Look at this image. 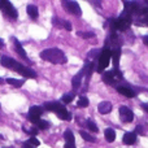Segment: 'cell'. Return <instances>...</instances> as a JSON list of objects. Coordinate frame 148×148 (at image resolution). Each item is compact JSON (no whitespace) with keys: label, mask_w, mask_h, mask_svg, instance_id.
I'll use <instances>...</instances> for the list:
<instances>
[{"label":"cell","mask_w":148,"mask_h":148,"mask_svg":"<svg viewBox=\"0 0 148 148\" xmlns=\"http://www.w3.org/2000/svg\"><path fill=\"white\" fill-rule=\"evenodd\" d=\"M61 101H62V103H65V104H69V103H72V101H73V95H70V94H65V95H62Z\"/></svg>","instance_id":"cell-31"},{"label":"cell","mask_w":148,"mask_h":148,"mask_svg":"<svg viewBox=\"0 0 148 148\" xmlns=\"http://www.w3.org/2000/svg\"><path fill=\"white\" fill-rule=\"evenodd\" d=\"M103 82L107 84H110V86H118V83L120 82L123 81L122 78V73L120 72V69L118 70H110V72H105L103 74Z\"/></svg>","instance_id":"cell-3"},{"label":"cell","mask_w":148,"mask_h":148,"mask_svg":"<svg viewBox=\"0 0 148 148\" xmlns=\"http://www.w3.org/2000/svg\"><path fill=\"white\" fill-rule=\"evenodd\" d=\"M4 46V40H3V39H0V47H3Z\"/></svg>","instance_id":"cell-40"},{"label":"cell","mask_w":148,"mask_h":148,"mask_svg":"<svg viewBox=\"0 0 148 148\" xmlns=\"http://www.w3.org/2000/svg\"><path fill=\"white\" fill-rule=\"evenodd\" d=\"M16 62L17 61H14L13 59H10V57H8V56H1L0 57V64H1L3 66H5V68H9V69H13V68H14Z\"/></svg>","instance_id":"cell-18"},{"label":"cell","mask_w":148,"mask_h":148,"mask_svg":"<svg viewBox=\"0 0 148 148\" xmlns=\"http://www.w3.org/2000/svg\"><path fill=\"white\" fill-rule=\"evenodd\" d=\"M65 148H75V146H74V144H69V143H66V144H65Z\"/></svg>","instance_id":"cell-38"},{"label":"cell","mask_w":148,"mask_h":148,"mask_svg":"<svg viewBox=\"0 0 148 148\" xmlns=\"http://www.w3.org/2000/svg\"><path fill=\"white\" fill-rule=\"evenodd\" d=\"M110 59H112V51H110V48H108V47H104L103 51H101V53H100V56H99V66H97V72L99 73L104 72V69L108 68V65H109Z\"/></svg>","instance_id":"cell-4"},{"label":"cell","mask_w":148,"mask_h":148,"mask_svg":"<svg viewBox=\"0 0 148 148\" xmlns=\"http://www.w3.org/2000/svg\"><path fill=\"white\" fill-rule=\"evenodd\" d=\"M42 113H43V108L42 107H31L30 109H29V113H27L29 121L36 123L39 120H40Z\"/></svg>","instance_id":"cell-8"},{"label":"cell","mask_w":148,"mask_h":148,"mask_svg":"<svg viewBox=\"0 0 148 148\" xmlns=\"http://www.w3.org/2000/svg\"><path fill=\"white\" fill-rule=\"evenodd\" d=\"M12 42H13V44H14V47H16V51H17V53L20 55V56L22 57V59L29 60V57H27V55H26V51H25V49H23L22 44H21L20 42H18L16 38H12Z\"/></svg>","instance_id":"cell-16"},{"label":"cell","mask_w":148,"mask_h":148,"mask_svg":"<svg viewBox=\"0 0 148 148\" xmlns=\"http://www.w3.org/2000/svg\"><path fill=\"white\" fill-rule=\"evenodd\" d=\"M83 70H84V75H86L87 78H90L92 72L95 70V64L92 61H87L86 64H84V66H83Z\"/></svg>","instance_id":"cell-19"},{"label":"cell","mask_w":148,"mask_h":148,"mask_svg":"<svg viewBox=\"0 0 148 148\" xmlns=\"http://www.w3.org/2000/svg\"><path fill=\"white\" fill-rule=\"evenodd\" d=\"M122 142L126 146H133L136 142V134L135 133H126L122 138Z\"/></svg>","instance_id":"cell-17"},{"label":"cell","mask_w":148,"mask_h":148,"mask_svg":"<svg viewBox=\"0 0 148 148\" xmlns=\"http://www.w3.org/2000/svg\"><path fill=\"white\" fill-rule=\"evenodd\" d=\"M138 17L139 18H138V21H136L138 25H148V8L140 16H138Z\"/></svg>","instance_id":"cell-24"},{"label":"cell","mask_w":148,"mask_h":148,"mask_svg":"<svg viewBox=\"0 0 148 148\" xmlns=\"http://www.w3.org/2000/svg\"><path fill=\"white\" fill-rule=\"evenodd\" d=\"M57 117L60 118V120H64V121H69L72 120V114H70V112H68L65 108H62L61 110H59V112L56 113Z\"/></svg>","instance_id":"cell-22"},{"label":"cell","mask_w":148,"mask_h":148,"mask_svg":"<svg viewBox=\"0 0 148 148\" xmlns=\"http://www.w3.org/2000/svg\"><path fill=\"white\" fill-rule=\"evenodd\" d=\"M83 75H84V70H83V68H82V69L79 70V73H77L73 77V79H72V86H73L74 90H77L79 86H81L82 79H83Z\"/></svg>","instance_id":"cell-14"},{"label":"cell","mask_w":148,"mask_h":148,"mask_svg":"<svg viewBox=\"0 0 148 148\" xmlns=\"http://www.w3.org/2000/svg\"><path fill=\"white\" fill-rule=\"evenodd\" d=\"M1 83H4V79H3V78H0V84H1Z\"/></svg>","instance_id":"cell-41"},{"label":"cell","mask_w":148,"mask_h":148,"mask_svg":"<svg viewBox=\"0 0 148 148\" xmlns=\"http://www.w3.org/2000/svg\"><path fill=\"white\" fill-rule=\"evenodd\" d=\"M100 53H101V51H99V49H92V51L88 53V59H90V57H96V56H100Z\"/></svg>","instance_id":"cell-34"},{"label":"cell","mask_w":148,"mask_h":148,"mask_svg":"<svg viewBox=\"0 0 148 148\" xmlns=\"http://www.w3.org/2000/svg\"><path fill=\"white\" fill-rule=\"evenodd\" d=\"M23 148H34V147H31L30 144H27V143L25 142V143H23Z\"/></svg>","instance_id":"cell-39"},{"label":"cell","mask_w":148,"mask_h":148,"mask_svg":"<svg viewBox=\"0 0 148 148\" xmlns=\"http://www.w3.org/2000/svg\"><path fill=\"white\" fill-rule=\"evenodd\" d=\"M112 51V59H113V64H114V69L118 70L120 69V57H121V48H113Z\"/></svg>","instance_id":"cell-15"},{"label":"cell","mask_w":148,"mask_h":148,"mask_svg":"<svg viewBox=\"0 0 148 148\" xmlns=\"http://www.w3.org/2000/svg\"><path fill=\"white\" fill-rule=\"evenodd\" d=\"M143 43L146 44V46H148V35H144L143 36Z\"/></svg>","instance_id":"cell-36"},{"label":"cell","mask_w":148,"mask_h":148,"mask_svg":"<svg viewBox=\"0 0 148 148\" xmlns=\"http://www.w3.org/2000/svg\"><path fill=\"white\" fill-rule=\"evenodd\" d=\"M0 9L4 12L5 16L10 18V20H17L18 17V13L16 10V8L13 7L12 3L7 1V0H0Z\"/></svg>","instance_id":"cell-5"},{"label":"cell","mask_w":148,"mask_h":148,"mask_svg":"<svg viewBox=\"0 0 148 148\" xmlns=\"http://www.w3.org/2000/svg\"><path fill=\"white\" fill-rule=\"evenodd\" d=\"M5 82H7L8 84H10V86H13V87H17V88L25 83L23 79H16V78H8V79H5Z\"/></svg>","instance_id":"cell-23"},{"label":"cell","mask_w":148,"mask_h":148,"mask_svg":"<svg viewBox=\"0 0 148 148\" xmlns=\"http://www.w3.org/2000/svg\"><path fill=\"white\" fill-rule=\"evenodd\" d=\"M36 126H38V129H40V130H47V129L49 127V123L44 120H39L38 122H36Z\"/></svg>","instance_id":"cell-29"},{"label":"cell","mask_w":148,"mask_h":148,"mask_svg":"<svg viewBox=\"0 0 148 148\" xmlns=\"http://www.w3.org/2000/svg\"><path fill=\"white\" fill-rule=\"evenodd\" d=\"M23 130H25L29 135H31V138H35V135L38 134V129H36V127H33V129H30V130H27V129L23 127Z\"/></svg>","instance_id":"cell-33"},{"label":"cell","mask_w":148,"mask_h":148,"mask_svg":"<svg viewBox=\"0 0 148 148\" xmlns=\"http://www.w3.org/2000/svg\"><path fill=\"white\" fill-rule=\"evenodd\" d=\"M117 91L120 92L121 95L126 96V97H134L135 96V91H134L131 87H129V86H121V84H118Z\"/></svg>","instance_id":"cell-11"},{"label":"cell","mask_w":148,"mask_h":148,"mask_svg":"<svg viewBox=\"0 0 148 148\" xmlns=\"http://www.w3.org/2000/svg\"><path fill=\"white\" fill-rule=\"evenodd\" d=\"M26 10H27V14L30 16L31 18H38V16H39V12H38V8L35 7V5H33V4H29L27 5V8H26Z\"/></svg>","instance_id":"cell-20"},{"label":"cell","mask_w":148,"mask_h":148,"mask_svg":"<svg viewBox=\"0 0 148 148\" xmlns=\"http://www.w3.org/2000/svg\"><path fill=\"white\" fill-rule=\"evenodd\" d=\"M131 22H133V17H131L130 14H127L126 12H122L120 14V17L112 21L110 29H112L113 33H114V31H125L130 27Z\"/></svg>","instance_id":"cell-2"},{"label":"cell","mask_w":148,"mask_h":148,"mask_svg":"<svg viewBox=\"0 0 148 148\" xmlns=\"http://www.w3.org/2000/svg\"><path fill=\"white\" fill-rule=\"evenodd\" d=\"M64 138H65V142L69 144H74L75 146V139H74V134L72 133V130H66L64 133Z\"/></svg>","instance_id":"cell-25"},{"label":"cell","mask_w":148,"mask_h":148,"mask_svg":"<svg viewBox=\"0 0 148 148\" xmlns=\"http://www.w3.org/2000/svg\"><path fill=\"white\" fill-rule=\"evenodd\" d=\"M88 104H90V101L86 96H81L78 100V103H77V105H78L79 108H86V107H88Z\"/></svg>","instance_id":"cell-27"},{"label":"cell","mask_w":148,"mask_h":148,"mask_svg":"<svg viewBox=\"0 0 148 148\" xmlns=\"http://www.w3.org/2000/svg\"><path fill=\"white\" fill-rule=\"evenodd\" d=\"M43 108L47 109V110H49V112H56L57 113L59 110H61L62 108H64V105L59 101H47V103H44Z\"/></svg>","instance_id":"cell-10"},{"label":"cell","mask_w":148,"mask_h":148,"mask_svg":"<svg viewBox=\"0 0 148 148\" xmlns=\"http://www.w3.org/2000/svg\"><path fill=\"white\" fill-rule=\"evenodd\" d=\"M26 143H27V144H30V146H31V147H34V148H35V147H38L39 144H40V143H39V140H38V139H36V138H30L27 142H26Z\"/></svg>","instance_id":"cell-32"},{"label":"cell","mask_w":148,"mask_h":148,"mask_svg":"<svg viewBox=\"0 0 148 148\" xmlns=\"http://www.w3.org/2000/svg\"><path fill=\"white\" fill-rule=\"evenodd\" d=\"M13 70H16L17 73H20L21 75H23L25 78H36V73L34 72L31 68L25 66V65L20 64V62H16V65H14V68H13Z\"/></svg>","instance_id":"cell-7"},{"label":"cell","mask_w":148,"mask_h":148,"mask_svg":"<svg viewBox=\"0 0 148 148\" xmlns=\"http://www.w3.org/2000/svg\"><path fill=\"white\" fill-rule=\"evenodd\" d=\"M77 35L82 36V38H84V39H88V38H94L95 33H92V31H86V33H83V31H78V33H77Z\"/></svg>","instance_id":"cell-28"},{"label":"cell","mask_w":148,"mask_h":148,"mask_svg":"<svg viewBox=\"0 0 148 148\" xmlns=\"http://www.w3.org/2000/svg\"><path fill=\"white\" fill-rule=\"evenodd\" d=\"M52 23H53L56 27H65L68 31L72 30V23H70L69 21H64V20H60V18L55 17V18H52Z\"/></svg>","instance_id":"cell-13"},{"label":"cell","mask_w":148,"mask_h":148,"mask_svg":"<svg viewBox=\"0 0 148 148\" xmlns=\"http://www.w3.org/2000/svg\"><path fill=\"white\" fill-rule=\"evenodd\" d=\"M142 108H143V109L148 113V104H146V103H143V104H142Z\"/></svg>","instance_id":"cell-37"},{"label":"cell","mask_w":148,"mask_h":148,"mask_svg":"<svg viewBox=\"0 0 148 148\" xmlns=\"http://www.w3.org/2000/svg\"><path fill=\"white\" fill-rule=\"evenodd\" d=\"M0 139H4V136H3V135H1V134H0Z\"/></svg>","instance_id":"cell-42"},{"label":"cell","mask_w":148,"mask_h":148,"mask_svg":"<svg viewBox=\"0 0 148 148\" xmlns=\"http://www.w3.org/2000/svg\"><path fill=\"white\" fill-rule=\"evenodd\" d=\"M62 7L65 8L68 13L70 14H74V16H81L82 14V10H81V7L77 1H70V0H65V1L61 3Z\"/></svg>","instance_id":"cell-6"},{"label":"cell","mask_w":148,"mask_h":148,"mask_svg":"<svg viewBox=\"0 0 148 148\" xmlns=\"http://www.w3.org/2000/svg\"><path fill=\"white\" fill-rule=\"evenodd\" d=\"M135 134H140V135H144V133H143V127H142L140 125L136 126V127H135Z\"/></svg>","instance_id":"cell-35"},{"label":"cell","mask_w":148,"mask_h":148,"mask_svg":"<svg viewBox=\"0 0 148 148\" xmlns=\"http://www.w3.org/2000/svg\"><path fill=\"white\" fill-rule=\"evenodd\" d=\"M104 136H105V139H107L109 143H112V142H114V139H116V131L113 130V129H110V127L105 129Z\"/></svg>","instance_id":"cell-21"},{"label":"cell","mask_w":148,"mask_h":148,"mask_svg":"<svg viewBox=\"0 0 148 148\" xmlns=\"http://www.w3.org/2000/svg\"><path fill=\"white\" fill-rule=\"evenodd\" d=\"M86 126L88 127L90 131H92V133H97V131H99V127H97L96 123H95L92 120H87L86 121Z\"/></svg>","instance_id":"cell-26"},{"label":"cell","mask_w":148,"mask_h":148,"mask_svg":"<svg viewBox=\"0 0 148 148\" xmlns=\"http://www.w3.org/2000/svg\"><path fill=\"white\" fill-rule=\"evenodd\" d=\"M97 110H99L100 114H109L112 112V104H110V101H107V100L101 101L97 105Z\"/></svg>","instance_id":"cell-12"},{"label":"cell","mask_w":148,"mask_h":148,"mask_svg":"<svg viewBox=\"0 0 148 148\" xmlns=\"http://www.w3.org/2000/svg\"><path fill=\"white\" fill-rule=\"evenodd\" d=\"M79 134H81V136L84 139V140H87V142H95V136L90 135L88 133H84V131L82 130V131H79Z\"/></svg>","instance_id":"cell-30"},{"label":"cell","mask_w":148,"mask_h":148,"mask_svg":"<svg viewBox=\"0 0 148 148\" xmlns=\"http://www.w3.org/2000/svg\"><path fill=\"white\" fill-rule=\"evenodd\" d=\"M42 60H46L52 64H66L68 59L65 53L59 48H47L39 53Z\"/></svg>","instance_id":"cell-1"},{"label":"cell","mask_w":148,"mask_h":148,"mask_svg":"<svg viewBox=\"0 0 148 148\" xmlns=\"http://www.w3.org/2000/svg\"><path fill=\"white\" fill-rule=\"evenodd\" d=\"M120 118L122 122H131V121L134 120V113L131 112L130 108L125 107V105H122V107L120 108Z\"/></svg>","instance_id":"cell-9"}]
</instances>
